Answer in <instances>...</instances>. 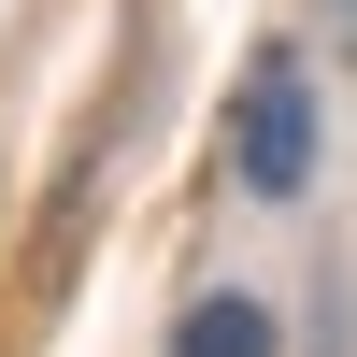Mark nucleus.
Listing matches in <instances>:
<instances>
[{
	"mask_svg": "<svg viewBox=\"0 0 357 357\" xmlns=\"http://www.w3.org/2000/svg\"><path fill=\"white\" fill-rule=\"evenodd\" d=\"M229 186L243 200H301L314 186V72H301V43H257L243 86H229Z\"/></svg>",
	"mask_w": 357,
	"mask_h": 357,
	"instance_id": "1",
	"label": "nucleus"
},
{
	"mask_svg": "<svg viewBox=\"0 0 357 357\" xmlns=\"http://www.w3.org/2000/svg\"><path fill=\"white\" fill-rule=\"evenodd\" d=\"M172 357H272V314H257L243 286H215V301L172 314Z\"/></svg>",
	"mask_w": 357,
	"mask_h": 357,
	"instance_id": "2",
	"label": "nucleus"
},
{
	"mask_svg": "<svg viewBox=\"0 0 357 357\" xmlns=\"http://www.w3.org/2000/svg\"><path fill=\"white\" fill-rule=\"evenodd\" d=\"M329 29H343V43H357V0H329Z\"/></svg>",
	"mask_w": 357,
	"mask_h": 357,
	"instance_id": "3",
	"label": "nucleus"
}]
</instances>
